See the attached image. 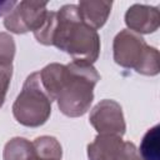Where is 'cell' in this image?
<instances>
[{
	"mask_svg": "<svg viewBox=\"0 0 160 160\" xmlns=\"http://www.w3.org/2000/svg\"><path fill=\"white\" fill-rule=\"evenodd\" d=\"M51 45L68 52L74 61L89 65L100 52L99 34L82 21L78 5H64L56 11Z\"/></svg>",
	"mask_w": 160,
	"mask_h": 160,
	"instance_id": "cell-2",
	"label": "cell"
},
{
	"mask_svg": "<svg viewBox=\"0 0 160 160\" xmlns=\"http://www.w3.org/2000/svg\"><path fill=\"white\" fill-rule=\"evenodd\" d=\"M111 6V1H80L78 9L82 21L94 30H98L106 22Z\"/></svg>",
	"mask_w": 160,
	"mask_h": 160,
	"instance_id": "cell-10",
	"label": "cell"
},
{
	"mask_svg": "<svg viewBox=\"0 0 160 160\" xmlns=\"http://www.w3.org/2000/svg\"><path fill=\"white\" fill-rule=\"evenodd\" d=\"M32 154V142L24 138H14L4 148V160H29Z\"/></svg>",
	"mask_w": 160,
	"mask_h": 160,
	"instance_id": "cell-11",
	"label": "cell"
},
{
	"mask_svg": "<svg viewBox=\"0 0 160 160\" xmlns=\"http://www.w3.org/2000/svg\"><path fill=\"white\" fill-rule=\"evenodd\" d=\"M114 60L116 64L135 69L142 75H158L160 70L159 51L146 45L145 40L130 30H121L114 39Z\"/></svg>",
	"mask_w": 160,
	"mask_h": 160,
	"instance_id": "cell-3",
	"label": "cell"
},
{
	"mask_svg": "<svg viewBox=\"0 0 160 160\" xmlns=\"http://www.w3.org/2000/svg\"><path fill=\"white\" fill-rule=\"evenodd\" d=\"M15 5V1H0V16L5 15L6 12H10Z\"/></svg>",
	"mask_w": 160,
	"mask_h": 160,
	"instance_id": "cell-14",
	"label": "cell"
},
{
	"mask_svg": "<svg viewBox=\"0 0 160 160\" xmlns=\"http://www.w3.org/2000/svg\"><path fill=\"white\" fill-rule=\"evenodd\" d=\"M46 14V2L21 1L8 14L4 25L15 34H24L30 30L36 31L42 25Z\"/></svg>",
	"mask_w": 160,
	"mask_h": 160,
	"instance_id": "cell-5",
	"label": "cell"
},
{
	"mask_svg": "<svg viewBox=\"0 0 160 160\" xmlns=\"http://www.w3.org/2000/svg\"><path fill=\"white\" fill-rule=\"evenodd\" d=\"M159 125L152 126L146 131L144 135L140 149H139V155L142 160H160V154H159Z\"/></svg>",
	"mask_w": 160,
	"mask_h": 160,
	"instance_id": "cell-12",
	"label": "cell"
},
{
	"mask_svg": "<svg viewBox=\"0 0 160 160\" xmlns=\"http://www.w3.org/2000/svg\"><path fill=\"white\" fill-rule=\"evenodd\" d=\"M14 55H15L14 39L6 32H0V108L5 101V96L12 76Z\"/></svg>",
	"mask_w": 160,
	"mask_h": 160,
	"instance_id": "cell-9",
	"label": "cell"
},
{
	"mask_svg": "<svg viewBox=\"0 0 160 160\" xmlns=\"http://www.w3.org/2000/svg\"><path fill=\"white\" fill-rule=\"evenodd\" d=\"M29 160H61V159L60 158H54V156H48V155H41V154H38V152L34 151L32 156Z\"/></svg>",
	"mask_w": 160,
	"mask_h": 160,
	"instance_id": "cell-15",
	"label": "cell"
},
{
	"mask_svg": "<svg viewBox=\"0 0 160 160\" xmlns=\"http://www.w3.org/2000/svg\"><path fill=\"white\" fill-rule=\"evenodd\" d=\"M124 149V141L118 135H98L88 145L89 160H119Z\"/></svg>",
	"mask_w": 160,
	"mask_h": 160,
	"instance_id": "cell-8",
	"label": "cell"
},
{
	"mask_svg": "<svg viewBox=\"0 0 160 160\" xmlns=\"http://www.w3.org/2000/svg\"><path fill=\"white\" fill-rule=\"evenodd\" d=\"M119 160H142V159L140 158L139 151L132 142H124V149Z\"/></svg>",
	"mask_w": 160,
	"mask_h": 160,
	"instance_id": "cell-13",
	"label": "cell"
},
{
	"mask_svg": "<svg viewBox=\"0 0 160 160\" xmlns=\"http://www.w3.org/2000/svg\"><path fill=\"white\" fill-rule=\"evenodd\" d=\"M40 72L41 84L60 111L70 118L84 115L94 99V86L100 75L92 65L72 61L68 65L50 64Z\"/></svg>",
	"mask_w": 160,
	"mask_h": 160,
	"instance_id": "cell-1",
	"label": "cell"
},
{
	"mask_svg": "<svg viewBox=\"0 0 160 160\" xmlns=\"http://www.w3.org/2000/svg\"><path fill=\"white\" fill-rule=\"evenodd\" d=\"M125 22L129 29L140 34H150L158 30L160 14L158 8L135 4L125 14Z\"/></svg>",
	"mask_w": 160,
	"mask_h": 160,
	"instance_id": "cell-7",
	"label": "cell"
},
{
	"mask_svg": "<svg viewBox=\"0 0 160 160\" xmlns=\"http://www.w3.org/2000/svg\"><path fill=\"white\" fill-rule=\"evenodd\" d=\"M90 124L100 135H118L125 134V121L121 106L114 101L105 99L100 101L90 112Z\"/></svg>",
	"mask_w": 160,
	"mask_h": 160,
	"instance_id": "cell-6",
	"label": "cell"
},
{
	"mask_svg": "<svg viewBox=\"0 0 160 160\" xmlns=\"http://www.w3.org/2000/svg\"><path fill=\"white\" fill-rule=\"evenodd\" d=\"M51 99L45 91L39 71L30 74L18 95L12 114L18 122L29 128H38L45 124L51 114Z\"/></svg>",
	"mask_w": 160,
	"mask_h": 160,
	"instance_id": "cell-4",
	"label": "cell"
}]
</instances>
